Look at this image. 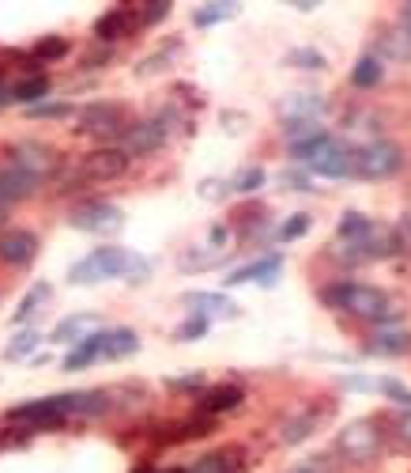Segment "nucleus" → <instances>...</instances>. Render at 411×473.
<instances>
[{"instance_id": "1", "label": "nucleus", "mask_w": 411, "mask_h": 473, "mask_svg": "<svg viewBox=\"0 0 411 473\" xmlns=\"http://www.w3.org/2000/svg\"><path fill=\"white\" fill-rule=\"evenodd\" d=\"M147 272H151V265L140 254L125 251V246H98V251H91L87 258H80L68 269V281L80 284V288L114 281V277H125L128 284H144Z\"/></svg>"}, {"instance_id": "2", "label": "nucleus", "mask_w": 411, "mask_h": 473, "mask_svg": "<svg viewBox=\"0 0 411 473\" xmlns=\"http://www.w3.org/2000/svg\"><path fill=\"white\" fill-rule=\"evenodd\" d=\"M321 300L336 311H351L355 318H377L385 307H389V295L381 288L370 284H355V281H336L321 292Z\"/></svg>"}, {"instance_id": "3", "label": "nucleus", "mask_w": 411, "mask_h": 473, "mask_svg": "<svg viewBox=\"0 0 411 473\" xmlns=\"http://www.w3.org/2000/svg\"><path fill=\"white\" fill-rule=\"evenodd\" d=\"M404 251V242H400V231L396 228H385V223H374V228L363 235V239H355L347 246H340L332 258H340L347 265H363V262H385V258H396Z\"/></svg>"}, {"instance_id": "4", "label": "nucleus", "mask_w": 411, "mask_h": 473, "mask_svg": "<svg viewBox=\"0 0 411 473\" xmlns=\"http://www.w3.org/2000/svg\"><path fill=\"white\" fill-rule=\"evenodd\" d=\"M381 451V428L377 420H351L336 432V455L351 466H366Z\"/></svg>"}, {"instance_id": "5", "label": "nucleus", "mask_w": 411, "mask_h": 473, "mask_svg": "<svg viewBox=\"0 0 411 473\" xmlns=\"http://www.w3.org/2000/svg\"><path fill=\"white\" fill-rule=\"evenodd\" d=\"M404 167V152L396 140H370L366 148H355V174L358 179H393V174Z\"/></svg>"}, {"instance_id": "6", "label": "nucleus", "mask_w": 411, "mask_h": 473, "mask_svg": "<svg viewBox=\"0 0 411 473\" xmlns=\"http://www.w3.org/2000/svg\"><path fill=\"white\" fill-rule=\"evenodd\" d=\"M72 416V397L68 394H49V397H35V402H23L8 413V420H19V425L35 428H57Z\"/></svg>"}, {"instance_id": "7", "label": "nucleus", "mask_w": 411, "mask_h": 473, "mask_svg": "<svg viewBox=\"0 0 411 473\" xmlns=\"http://www.w3.org/2000/svg\"><path fill=\"white\" fill-rule=\"evenodd\" d=\"M128 114L121 103H87L75 114V133L84 137H125Z\"/></svg>"}, {"instance_id": "8", "label": "nucleus", "mask_w": 411, "mask_h": 473, "mask_svg": "<svg viewBox=\"0 0 411 473\" xmlns=\"http://www.w3.org/2000/svg\"><path fill=\"white\" fill-rule=\"evenodd\" d=\"M68 223L75 231H87V235H114L125 228V212L110 201H84L68 212Z\"/></svg>"}, {"instance_id": "9", "label": "nucleus", "mask_w": 411, "mask_h": 473, "mask_svg": "<svg viewBox=\"0 0 411 473\" xmlns=\"http://www.w3.org/2000/svg\"><path fill=\"white\" fill-rule=\"evenodd\" d=\"M128 159L121 148H95L80 159V182H114L128 170Z\"/></svg>"}, {"instance_id": "10", "label": "nucleus", "mask_w": 411, "mask_h": 473, "mask_svg": "<svg viewBox=\"0 0 411 473\" xmlns=\"http://www.w3.org/2000/svg\"><path fill=\"white\" fill-rule=\"evenodd\" d=\"M166 126L159 121V114L155 118H144V121H136V126H128L125 129V137H121V152L133 159V156H151V152H159V148L166 144Z\"/></svg>"}, {"instance_id": "11", "label": "nucleus", "mask_w": 411, "mask_h": 473, "mask_svg": "<svg viewBox=\"0 0 411 473\" xmlns=\"http://www.w3.org/2000/svg\"><path fill=\"white\" fill-rule=\"evenodd\" d=\"M302 167L310 174H321V179H347V174H355V148H347L332 137L321 152L314 159H306Z\"/></svg>"}, {"instance_id": "12", "label": "nucleus", "mask_w": 411, "mask_h": 473, "mask_svg": "<svg viewBox=\"0 0 411 473\" xmlns=\"http://www.w3.org/2000/svg\"><path fill=\"white\" fill-rule=\"evenodd\" d=\"M42 251V242L35 231L27 228H5L0 231V262L12 265V269H23V265H31Z\"/></svg>"}, {"instance_id": "13", "label": "nucleus", "mask_w": 411, "mask_h": 473, "mask_svg": "<svg viewBox=\"0 0 411 473\" xmlns=\"http://www.w3.org/2000/svg\"><path fill=\"white\" fill-rule=\"evenodd\" d=\"M12 163L15 167H23L27 174H35V179L42 182V179H49V174L57 170V152L49 144H42V140H19L15 148H12Z\"/></svg>"}, {"instance_id": "14", "label": "nucleus", "mask_w": 411, "mask_h": 473, "mask_svg": "<svg viewBox=\"0 0 411 473\" xmlns=\"http://www.w3.org/2000/svg\"><path fill=\"white\" fill-rule=\"evenodd\" d=\"M38 186H42V182L35 179V174H27L23 167H15L12 159L0 163V201H5L8 209L19 205V201H27V197H31Z\"/></svg>"}, {"instance_id": "15", "label": "nucleus", "mask_w": 411, "mask_h": 473, "mask_svg": "<svg viewBox=\"0 0 411 473\" xmlns=\"http://www.w3.org/2000/svg\"><path fill=\"white\" fill-rule=\"evenodd\" d=\"M279 269H284V258H279V254L256 258V262H249V265H242V269H235V272H226V288H238V284H249V281L272 288V284L279 281Z\"/></svg>"}, {"instance_id": "16", "label": "nucleus", "mask_w": 411, "mask_h": 473, "mask_svg": "<svg viewBox=\"0 0 411 473\" xmlns=\"http://www.w3.org/2000/svg\"><path fill=\"white\" fill-rule=\"evenodd\" d=\"M328 110V98L317 95V91H298V95H287L284 103H279V118L287 121H317L321 114Z\"/></svg>"}, {"instance_id": "17", "label": "nucleus", "mask_w": 411, "mask_h": 473, "mask_svg": "<svg viewBox=\"0 0 411 473\" xmlns=\"http://www.w3.org/2000/svg\"><path fill=\"white\" fill-rule=\"evenodd\" d=\"M182 303L189 307V314H200V318H235L238 314V303L226 300L223 292H185Z\"/></svg>"}, {"instance_id": "18", "label": "nucleus", "mask_w": 411, "mask_h": 473, "mask_svg": "<svg viewBox=\"0 0 411 473\" xmlns=\"http://www.w3.org/2000/svg\"><path fill=\"white\" fill-rule=\"evenodd\" d=\"M136 23H140V15H133L128 8H114V12H106V15L95 23V38H98L102 46H114V42H121L125 35H133Z\"/></svg>"}, {"instance_id": "19", "label": "nucleus", "mask_w": 411, "mask_h": 473, "mask_svg": "<svg viewBox=\"0 0 411 473\" xmlns=\"http://www.w3.org/2000/svg\"><path fill=\"white\" fill-rule=\"evenodd\" d=\"M242 402H246L242 386H235V383H223V386H212V390H204V397H200V413H208V416H219V413H230V409H238Z\"/></svg>"}, {"instance_id": "20", "label": "nucleus", "mask_w": 411, "mask_h": 473, "mask_svg": "<svg viewBox=\"0 0 411 473\" xmlns=\"http://www.w3.org/2000/svg\"><path fill=\"white\" fill-rule=\"evenodd\" d=\"M87 330H98V314H91V311L68 314L65 322H57V326H54L49 341H57V344H80L87 337Z\"/></svg>"}, {"instance_id": "21", "label": "nucleus", "mask_w": 411, "mask_h": 473, "mask_svg": "<svg viewBox=\"0 0 411 473\" xmlns=\"http://www.w3.org/2000/svg\"><path fill=\"white\" fill-rule=\"evenodd\" d=\"M377 46H381L385 57H393V61H411V27H407V23H389V27H381Z\"/></svg>"}, {"instance_id": "22", "label": "nucleus", "mask_w": 411, "mask_h": 473, "mask_svg": "<svg viewBox=\"0 0 411 473\" xmlns=\"http://www.w3.org/2000/svg\"><path fill=\"white\" fill-rule=\"evenodd\" d=\"M366 356H404L411 353V334L407 330H377L366 348H363Z\"/></svg>"}, {"instance_id": "23", "label": "nucleus", "mask_w": 411, "mask_h": 473, "mask_svg": "<svg viewBox=\"0 0 411 473\" xmlns=\"http://www.w3.org/2000/svg\"><path fill=\"white\" fill-rule=\"evenodd\" d=\"M102 341H106V330H95V334H87L80 344H72L68 356H65V371H84V367H91L95 360H102Z\"/></svg>"}, {"instance_id": "24", "label": "nucleus", "mask_w": 411, "mask_h": 473, "mask_svg": "<svg viewBox=\"0 0 411 473\" xmlns=\"http://www.w3.org/2000/svg\"><path fill=\"white\" fill-rule=\"evenodd\" d=\"M189 473H246L242 451H238V447H223V451H212V455L196 458Z\"/></svg>"}, {"instance_id": "25", "label": "nucleus", "mask_w": 411, "mask_h": 473, "mask_svg": "<svg viewBox=\"0 0 411 473\" xmlns=\"http://www.w3.org/2000/svg\"><path fill=\"white\" fill-rule=\"evenodd\" d=\"M317 420H321V413L317 409H302L298 416H291L284 428H279V443H287V447H298V443H306L314 432H317Z\"/></svg>"}, {"instance_id": "26", "label": "nucleus", "mask_w": 411, "mask_h": 473, "mask_svg": "<svg viewBox=\"0 0 411 473\" xmlns=\"http://www.w3.org/2000/svg\"><path fill=\"white\" fill-rule=\"evenodd\" d=\"M133 353H140L136 330H128V326L106 330V341H102V360H121V356H133Z\"/></svg>"}, {"instance_id": "27", "label": "nucleus", "mask_w": 411, "mask_h": 473, "mask_svg": "<svg viewBox=\"0 0 411 473\" xmlns=\"http://www.w3.org/2000/svg\"><path fill=\"white\" fill-rule=\"evenodd\" d=\"M72 416H102L110 413V394L106 390H72Z\"/></svg>"}, {"instance_id": "28", "label": "nucleus", "mask_w": 411, "mask_h": 473, "mask_svg": "<svg viewBox=\"0 0 411 473\" xmlns=\"http://www.w3.org/2000/svg\"><path fill=\"white\" fill-rule=\"evenodd\" d=\"M385 80V68H381V57L377 54H363L355 61V68H351V84L358 87V91H370V87H377Z\"/></svg>"}, {"instance_id": "29", "label": "nucleus", "mask_w": 411, "mask_h": 473, "mask_svg": "<svg viewBox=\"0 0 411 473\" xmlns=\"http://www.w3.org/2000/svg\"><path fill=\"white\" fill-rule=\"evenodd\" d=\"M49 95V77H31L12 87V103H23V107H38L42 98Z\"/></svg>"}, {"instance_id": "30", "label": "nucleus", "mask_w": 411, "mask_h": 473, "mask_svg": "<svg viewBox=\"0 0 411 473\" xmlns=\"http://www.w3.org/2000/svg\"><path fill=\"white\" fill-rule=\"evenodd\" d=\"M370 228H374V220H366L363 212H344L340 223H336V239L340 242H355V239H363Z\"/></svg>"}, {"instance_id": "31", "label": "nucleus", "mask_w": 411, "mask_h": 473, "mask_svg": "<svg viewBox=\"0 0 411 473\" xmlns=\"http://www.w3.org/2000/svg\"><path fill=\"white\" fill-rule=\"evenodd\" d=\"M38 344H42V334H38V330H19V334L12 337V344L5 348V360H27V356H35Z\"/></svg>"}, {"instance_id": "32", "label": "nucleus", "mask_w": 411, "mask_h": 473, "mask_svg": "<svg viewBox=\"0 0 411 473\" xmlns=\"http://www.w3.org/2000/svg\"><path fill=\"white\" fill-rule=\"evenodd\" d=\"M238 15V5H204L193 12V23L196 27H216L223 19H235Z\"/></svg>"}, {"instance_id": "33", "label": "nucleus", "mask_w": 411, "mask_h": 473, "mask_svg": "<svg viewBox=\"0 0 411 473\" xmlns=\"http://www.w3.org/2000/svg\"><path fill=\"white\" fill-rule=\"evenodd\" d=\"M49 300V284L42 281V284H35L27 295H23V300H19V307H15V314H12V322H27L42 303Z\"/></svg>"}, {"instance_id": "34", "label": "nucleus", "mask_w": 411, "mask_h": 473, "mask_svg": "<svg viewBox=\"0 0 411 473\" xmlns=\"http://www.w3.org/2000/svg\"><path fill=\"white\" fill-rule=\"evenodd\" d=\"M332 140V133L328 129H321V133H314V137H306V140H298V144H291V156L298 159V163H306V159H314L321 148Z\"/></svg>"}, {"instance_id": "35", "label": "nucleus", "mask_w": 411, "mask_h": 473, "mask_svg": "<svg viewBox=\"0 0 411 473\" xmlns=\"http://www.w3.org/2000/svg\"><path fill=\"white\" fill-rule=\"evenodd\" d=\"M265 179H268V174H265L261 167H246L238 179L230 182V193H256V190L265 186Z\"/></svg>"}, {"instance_id": "36", "label": "nucleus", "mask_w": 411, "mask_h": 473, "mask_svg": "<svg viewBox=\"0 0 411 473\" xmlns=\"http://www.w3.org/2000/svg\"><path fill=\"white\" fill-rule=\"evenodd\" d=\"M208 326H212L208 318H200V314H189V318L182 322V326L174 330V341H182V344H185V341H200L204 334H208Z\"/></svg>"}, {"instance_id": "37", "label": "nucleus", "mask_w": 411, "mask_h": 473, "mask_svg": "<svg viewBox=\"0 0 411 473\" xmlns=\"http://www.w3.org/2000/svg\"><path fill=\"white\" fill-rule=\"evenodd\" d=\"M306 231H310V216H306V212H295L287 223H279V242H295V239H302Z\"/></svg>"}, {"instance_id": "38", "label": "nucleus", "mask_w": 411, "mask_h": 473, "mask_svg": "<svg viewBox=\"0 0 411 473\" xmlns=\"http://www.w3.org/2000/svg\"><path fill=\"white\" fill-rule=\"evenodd\" d=\"M287 65L306 68V72H321V68H325V54H317V49H291Z\"/></svg>"}, {"instance_id": "39", "label": "nucleus", "mask_w": 411, "mask_h": 473, "mask_svg": "<svg viewBox=\"0 0 411 473\" xmlns=\"http://www.w3.org/2000/svg\"><path fill=\"white\" fill-rule=\"evenodd\" d=\"M65 54H68V42L57 38V35H49V38H42V42L35 46V57H38V61H61Z\"/></svg>"}, {"instance_id": "40", "label": "nucleus", "mask_w": 411, "mask_h": 473, "mask_svg": "<svg viewBox=\"0 0 411 473\" xmlns=\"http://www.w3.org/2000/svg\"><path fill=\"white\" fill-rule=\"evenodd\" d=\"M291 473H336V462H332V455H310L291 466Z\"/></svg>"}, {"instance_id": "41", "label": "nucleus", "mask_w": 411, "mask_h": 473, "mask_svg": "<svg viewBox=\"0 0 411 473\" xmlns=\"http://www.w3.org/2000/svg\"><path fill=\"white\" fill-rule=\"evenodd\" d=\"M374 390H381L385 397H393V402H396V406L411 409V390H407V386H400L396 379H377V383H374Z\"/></svg>"}, {"instance_id": "42", "label": "nucleus", "mask_w": 411, "mask_h": 473, "mask_svg": "<svg viewBox=\"0 0 411 473\" xmlns=\"http://www.w3.org/2000/svg\"><path fill=\"white\" fill-rule=\"evenodd\" d=\"M204 371H189V375H174V379H166V386L170 390H204Z\"/></svg>"}, {"instance_id": "43", "label": "nucleus", "mask_w": 411, "mask_h": 473, "mask_svg": "<svg viewBox=\"0 0 411 473\" xmlns=\"http://www.w3.org/2000/svg\"><path fill=\"white\" fill-rule=\"evenodd\" d=\"M31 118H68L72 114V103H38V107H27Z\"/></svg>"}, {"instance_id": "44", "label": "nucleus", "mask_w": 411, "mask_h": 473, "mask_svg": "<svg viewBox=\"0 0 411 473\" xmlns=\"http://www.w3.org/2000/svg\"><path fill=\"white\" fill-rule=\"evenodd\" d=\"M170 0H151V5H144V15H140V23H163L166 15H170Z\"/></svg>"}, {"instance_id": "45", "label": "nucleus", "mask_w": 411, "mask_h": 473, "mask_svg": "<svg viewBox=\"0 0 411 473\" xmlns=\"http://www.w3.org/2000/svg\"><path fill=\"white\" fill-rule=\"evenodd\" d=\"M284 133H287V140H291V144H298V140H306V137L321 133V126H317V121H291V126H287Z\"/></svg>"}, {"instance_id": "46", "label": "nucleus", "mask_w": 411, "mask_h": 473, "mask_svg": "<svg viewBox=\"0 0 411 473\" xmlns=\"http://www.w3.org/2000/svg\"><path fill=\"white\" fill-rule=\"evenodd\" d=\"M393 428H396V436L411 447V409H404V413H396V416H393Z\"/></svg>"}, {"instance_id": "47", "label": "nucleus", "mask_w": 411, "mask_h": 473, "mask_svg": "<svg viewBox=\"0 0 411 473\" xmlns=\"http://www.w3.org/2000/svg\"><path fill=\"white\" fill-rule=\"evenodd\" d=\"M226 193H230V182H219V179L204 182V197H208V201H219V197H226Z\"/></svg>"}, {"instance_id": "48", "label": "nucleus", "mask_w": 411, "mask_h": 473, "mask_svg": "<svg viewBox=\"0 0 411 473\" xmlns=\"http://www.w3.org/2000/svg\"><path fill=\"white\" fill-rule=\"evenodd\" d=\"M284 186H291V190H310V179L306 174H298V170H284Z\"/></svg>"}, {"instance_id": "49", "label": "nucleus", "mask_w": 411, "mask_h": 473, "mask_svg": "<svg viewBox=\"0 0 411 473\" xmlns=\"http://www.w3.org/2000/svg\"><path fill=\"white\" fill-rule=\"evenodd\" d=\"M226 242V228H212V246H223Z\"/></svg>"}, {"instance_id": "50", "label": "nucleus", "mask_w": 411, "mask_h": 473, "mask_svg": "<svg viewBox=\"0 0 411 473\" xmlns=\"http://www.w3.org/2000/svg\"><path fill=\"white\" fill-rule=\"evenodd\" d=\"M5 103H12V87H8V84H0V107H5Z\"/></svg>"}, {"instance_id": "51", "label": "nucleus", "mask_w": 411, "mask_h": 473, "mask_svg": "<svg viewBox=\"0 0 411 473\" xmlns=\"http://www.w3.org/2000/svg\"><path fill=\"white\" fill-rule=\"evenodd\" d=\"M400 23H407V27H411V0L404 5V15H400Z\"/></svg>"}, {"instance_id": "52", "label": "nucleus", "mask_w": 411, "mask_h": 473, "mask_svg": "<svg viewBox=\"0 0 411 473\" xmlns=\"http://www.w3.org/2000/svg\"><path fill=\"white\" fill-rule=\"evenodd\" d=\"M5 220H8V205H5V201H0V223H5Z\"/></svg>"}, {"instance_id": "53", "label": "nucleus", "mask_w": 411, "mask_h": 473, "mask_svg": "<svg viewBox=\"0 0 411 473\" xmlns=\"http://www.w3.org/2000/svg\"><path fill=\"white\" fill-rule=\"evenodd\" d=\"M136 473H155V469H151V466H144V469H136Z\"/></svg>"}, {"instance_id": "54", "label": "nucleus", "mask_w": 411, "mask_h": 473, "mask_svg": "<svg viewBox=\"0 0 411 473\" xmlns=\"http://www.w3.org/2000/svg\"><path fill=\"white\" fill-rule=\"evenodd\" d=\"M407 228H411V220H407Z\"/></svg>"}]
</instances>
